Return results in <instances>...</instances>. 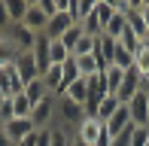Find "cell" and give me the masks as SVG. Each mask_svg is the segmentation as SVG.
<instances>
[{
	"label": "cell",
	"mask_w": 149,
	"mask_h": 146,
	"mask_svg": "<svg viewBox=\"0 0 149 146\" xmlns=\"http://www.w3.org/2000/svg\"><path fill=\"white\" fill-rule=\"evenodd\" d=\"M73 137H76L79 143H85V146H110L113 140L107 137V125L100 122V119H94V116H85L82 122L73 128Z\"/></svg>",
	"instance_id": "cell-1"
},
{
	"label": "cell",
	"mask_w": 149,
	"mask_h": 146,
	"mask_svg": "<svg viewBox=\"0 0 149 146\" xmlns=\"http://www.w3.org/2000/svg\"><path fill=\"white\" fill-rule=\"evenodd\" d=\"M49 22H52V15H49V9H46V3H43V0H31L28 15H24V22H22V24L31 31V34L43 37V34H46V28H49Z\"/></svg>",
	"instance_id": "cell-2"
},
{
	"label": "cell",
	"mask_w": 149,
	"mask_h": 146,
	"mask_svg": "<svg viewBox=\"0 0 149 146\" xmlns=\"http://www.w3.org/2000/svg\"><path fill=\"white\" fill-rule=\"evenodd\" d=\"M110 95L107 91V76H104V70L100 73H94V76H88V101H85V116H94L100 107V101Z\"/></svg>",
	"instance_id": "cell-3"
},
{
	"label": "cell",
	"mask_w": 149,
	"mask_h": 146,
	"mask_svg": "<svg viewBox=\"0 0 149 146\" xmlns=\"http://www.w3.org/2000/svg\"><path fill=\"white\" fill-rule=\"evenodd\" d=\"M143 88H146L143 73L131 67V70H125V79H122V88L116 91V97H119V104H131V101H134V95H140Z\"/></svg>",
	"instance_id": "cell-4"
},
{
	"label": "cell",
	"mask_w": 149,
	"mask_h": 146,
	"mask_svg": "<svg viewBox=\"0 0 149 146\" xmlns=\"http://www.w3.org/2000/svg\"><path fill=\"white\" fill-rule=\"evenodd\" d=\"M128 113H131V125L137 128H149V91L143 88L140 95H134L131 104H125Z\"/></svg>",
	"instance_id": "cell-5"
},
{
	"label": "cell",
	"mask_w": 149,
	"mask_h": 146,
	"mask_svg": "<svg viewBox=\"0 0 149 146\" xmlns=\"http://www.w3.org/2000/svg\"><path fill=\"white\" fill-rule=\"evenodd\" d=\"M55 116H58L64 125H73V128H76V125L85 119V110L79 107V104L67 101V97H58V113H55Z\"/></svg>",
	"instance_id": "cell-6"
},
{
	"label": "cell",
	"mask_w": 149,
	"mask_h": 146,
	"mask_svg": "<svg viewBox=\"0 0 149 146\" xmlns=\"http://www.w3.org/2000/svg\"><path fill=\"white\" fill-rule=\"evenodd\" d=\"M0 91H3L6 97H15V95L24 91V82H22V76H18L15 67H3L0 70Z\"/></svg>",
	"instance_id": "cell-7"
},
{
	"label": "cell",
	"mask_w": 149,
	"mask_h": 146,
	"mask_svg": "<svg viewBox=\"0 0 149 146\" xmlns=\"http://www.w3.org/2000/svg\"><path fill=\"white\" fill-rule=\"evenodd\" d=\"M18 55H22V46H18L9 34H0V70L3 67H15Z\"/></svg>",
	"instance_id": "cell-8"
},
{
	"label": "cell",
	"mask_w": 149,
	"mask_h": 146,
	"mask_svg": "<svg viewBox=\"0 0 149 146\" xmlns=\"http://www.w3.org/2000/svg\"><path fill=\"white\" fill-rule=\"evenodd\" d=\"M15 70H18V76H22L24 85L33 82V79H40V67H37V58H33V52H22V55H18Z\"/></svg>",
	"instance_id": "cell-9"
},
{
	"label": "cell",
	"mask_w": 149,
	"mask_h": 146,
	"mask_svg": "<svg viewBox=\"0 0 149 146\" xmlns=\"http://www.w3.org/2000/svg\"><path fill=\"white\" fill-rule=\"evenodd\" d=\"M0 128L6 131V137H9L12 143L24 140V137H28L31 131H37V128H33V122H31V119H9V122H6V125H0Z\"/></svg>",
	"instance_id": "cell-10"
},
{
	"label": "cell",
	"mask_w": 149,
	"mask_h": 146,
	"mask_svg": "<svg viewBox=\"0 0 149 146\" xmlns=\"http://www.w3.org/2000/svg\"><path fill=\"white\" fill-rule=\"evenodd\" d=\"M128 128H131V113H128V107H119V113L107 122V137L116 140V137H122Z\"/></svg>",
	"instance_id": "cell-11"
},
{
	"label": "cell",
	"mask_w": 149,
	"mask_h": 146,
	"mask_svg": "<svg viewBox=\"0 0 149 146\" xmlns=\"http://www.w3.org/2000/svg\"><path fill=\"white\" fill-rule=\"evenodd\" d=\"M61 97H67V101L79 104V107L85 110V101H88V79H85V76H79V79H76V82H73V85H70V88H67Z\"/></svg>",
	"instance_id": "cell-12"
},
{
	"label": "cell",
	"mask_w": 149,
	"mask_h": 146,
	"mask_svg": "<svg viewBox=\"0 0 149 146\" xmlns=\"http://www.w3.org/2000/svg\"><path fill=\"white\" fill-rule=\"evenodd\" d=\"M6 34H9L12 40H15L18 46H22V52H31L33 46H37V34H31V31L24 28V24H12V28L6 31Z\"/></svg>",
	"instance_id": "cell-13"
},
{
	"label": "cell",
	"mask_w": 149,
	"mask_h": 146,
	"mask_svg": "<svg viewBox=\"0 0 149 146\" xmlns=\"http://www.w3.org/2000/svg\"><path fill=\"white\" fill-rule=\"evenodd\" d=\"M70 28H73V18L70 15H52L49 28H46V37H49V40H61Z\"/></svg>",
	"instance_id": "cell-14"
},
{
	"label": "cell",
	"mask_w": 149,
	"mask_h": 146,
	"mask_svg": "<svg viewBox=\"0 0 149 146\" xmlns=\"http://www.w3.org/2000/svg\"><path fill=\"white\" fill-rule=\"evenodd\" d=\"M91 12H94V0H70V12L67 15L73 18V24H82Z\"/></svg>",
	"instance_id": "cell-15"
},
{
	"label": "cell",
	"mask_w": 149,
	"mask_h": 146,
	"mask_svg": "<svg viewBox=\"0 0 149 146\" xmlns=\"http://www.w3.org/2000/svg\"><path fill=\"white\" fill-rule=\"evenodd\" d=\"M119 107H125V104H119V97H116V95H107L104 101H100L97 113H94V119H100V122L107 125V122H110V119H113V116L119 113Z\"/></svg>",
	"instance_id": "cell-16"
},
{
	"label": "cell",
	"mask_w": 149,
	"mask_h": 146,
	"mask_svg": "<svg viewBox=\"0 0 149 146\" xmlns=\"http://www.w3.org/2000/svg\"><path fill=\"white\" fill-rule=\"evenodd\" d=\"M73 58H76V70H79V76H85V79L104 70V67H100V61H97L94 55H73Z\"/></svg>",
	"instance_id": "cell-17"
},
{
	"label": "cell",
	"mask_w": 149,
	"mask_h": 146,
	"mask_svg": "<svg viewBox=\"0 0 149 146\" xmlns=\"http://www.w3.org/2000/svg\"><path fill=\"white\" fill-rule=\"evenodd\" d=\"M94 18H97V24H100V31L110 24V18L116 15V9H113V0H94V12H91Z\"/></svg>",
	"instance_id": "cell-18"
},
{
	"label": "cell",
	"mask_w": 149,
	"mask_h": 146,
	"mask_svg": "<svg viewBox=\"0 0 149 146\" xmlns=\"http://www.w3.org/2000/svg\"><path fill=\"white\" fill-rule=\"evenodd\" d=\"M110 67H119V70H131L134 67V55L119 43V40H116V49H113V64Z\"/></svg>",
	"instance_id": "cell-19"
},
{
	"label": "cell",
	"mask_w": 149,
	"mask_h": 146,
	"mask_svg": "<svg viewBox=\"0 0 149 146\" xmlns=\"http://www.w3.org/2000/svg\"><path fill=\"white\" fill-rule=\"evenodd\" d=\"M28 6H31V0H6L9 22H12V24H22V22H24V15H28Z\"/></svg>",
	"instance_id": "cell-20"
},
{
	"label": "cell",
	"mask_w": 149,
	"mask_h": 146,
	"mask_svg": "<svg viewBox=\"0 0 149 146\" xmlns=\"http://www.w3.org/2000/svg\"><path fill=\"white\" fill-rule=\"evenodd\" d=\"M24 95H28V101H31V104H40L43 97H49L52 91L46 88V82H43V79H33V82L24 85Z\"/></svg>",
	"instance_id": "cell-21"
},
{
	"label": "cell",
	"mask_w": 149,
	"mask_h": 146,
	"mask_svg": "<svg viewBox=\"0 0 149 146\" xmlns=\"http://www.w3.org/2000/svg\"><path fill=\"white\" fill-rule=\"evenodd\" d=\"M12 101V113H15V119H31V110H33V104L28 101V95H15V97H9Z\"/></svg>",
	"instance_id": "cell-22"
},
{
	"label": "cell",
	"mask_w": 149,
	"mask_h": 146,
	"mask_svg": "<svg viewBox=\"0 0 149 146\" xmlns=\"http://www.w3.org/2000/svg\"><path fill=\"white\" fill-rule=\"evenodd\" d=\"M125 28H128V18H125V15H119V12H116V15L110 18V24L104 28V34L110 37V40H122V34H125Z\"/></svg>",
	"instance_id": "cell-23"
},
{
	"label": "cell",
	"mask_w": 149,
	"mask_h": 146,
	"mask_svg": "<svg viewBox=\"0 0 149 146\" xmlns=\"http://www.w3.org/2000/svg\"><path fill=\"white\" fill-rule=\"evenodd\" d=\"M134 70H140L143 76H149V43L146 40L137 46V52H134Z\"/></svg>",
	"instance_id": "cell-24"
},
{
	"label": "cell",
	"mask_w": 149,
	"mask_h": 146,
	"mask_svg": "<svg viewBox=\"0 0 149 146\" xmlns=\"http://www.w3.org/2000/svg\"><path fill=\"white\" fill-rule=\"evenodd\" d=\"M70 58V49H67L61 40H49V61L52 64H64Z\"/></svg>",
	"instance_id": "cell-25"
},
{
	"label": "cell",
	"mask_w": 149,
	"mask_h": 146,
	"mask_svg": "<svg viewBox=\"0 0 149 146\" xmlns=\"http://www.w3.org/2000/svg\"><path fill=\"white\" fill-rule=\"evenodd\" d=\"M104 76H107V91H110V95H116V91L122 88L125 70H119V67H107V70H104Z\"/></svg>",
	"instance_id": "cell-26"
},
{
	"label": "cell",
	"mask_w": 149,
	"mask_h": 146,
	"mask_svg": "<svg viewBox=\"0 0 149 146\" xmlns=\"http://www.w3.org/2000/svg\"><path fill=\"white\" fill-rule=\"evenodd\" d=\"M73 137L64 131V125H52L49 128V146H70Z\"/></svg>",
	"instance_id": "cell-27"
},
{
	"label": "cell",
	"mask_w": 149,
	"mask_h": 146,
	"mask_svg": "<svg viewBox=\"0 0 149 146\" xmlns=\"http://www.w3.org/2000/svg\"><path fill=\"white\" fill-rule=\"evenodd\" d=\"M82 37H85V31H82V24H73V28L67 31L64 37H61V43H64L67 49H70V55H73V49H76V43H79V40H82Z\"/></svg>",
	"instance_id": "cell-28"
},
{
	"label": "cell",
	"mask_w": 149,
	"mask_h": 146,
	"mask_svg": "<svg viewBox=\"0 0 149 146\" xmlns=\"http://www.w3.org/2000/svg\"><path fill=\"white\" fill-rule=\"evenodd\" d=\"M146 143H149V128H137V125H131L128 146H146Z\"/></svg>",
	"instance_id": "cell-29"
},
{
	"label": "cell",
	"mask_w": 149,
	"mask_h": 146,
	"mask_svg": "<svg viewBox=\"0 0 149 146\" xmlns=\"http://www.w3.org/2000/svg\"><path fill=\"white\" fill-rule=\"evenodd\" d=\"M94 43H97V37L85 34L82 40L76 43V49H73V55H94Z\"/></svg>",
	"instance_id": "cell-30"
},
{
	"label": "cell",
	"mask_w": 149,
	"mask_h": 146,
	"mask_svg": "<svg viewBox=\"0 0 149 146\" xmlns=\"http://www.w3.org/2000/svg\"><path fill=\"white\" fill-rule=\"evenodd\" d=\"M134 12L143 18V24H146V31H149V0H134Z\"/></svg>",
	"instance_id": "cell-31"
},
{
	"label": "cell",
	"mask_w": 149,
	"mask_h": 146,
	"mask_svg": "<svg viewBox=\"0 0 149 146\" xmlns=\"http://www.w3.org/2000/svg\"><path fill=\"white\" fill-rule=\"evenodd\" d=\"M12 22H9V12H6V0H0V34H6Z\"/></svg>",
	"instance_id": "cell-32"
},
{
	"label": "cell",
	"mask_w": 149,
	"mask_h": 146,
	"mask_svg": "<svg viewBox=\"0 0 149 146\" xmlns=\"http://www.w3.org/2000/svg\"><path fill=\"white\" fill-rule=\"evenodd\" d=\"M37 140H40V131H31V134L24 137V140H18L15 146H37Z\"/></svg>",
	"instance_id": "cell-33"
},
{
	"label": "cell",
	"mask_w": 149,
	"mask_h": 146,
	"mask_svg": "<svg viewBox=\"0 0 149 146\" xmlns=\"http://www.w3.org/2000/svg\"><path fill=\"white\" fill-rule=\"evenodd\" d=\"M0 146H15L9 137H6V131H3V128H0Z\"/></svg>",
	"instance_id": "cell-34"
},
{
	"label": "cell",
	"mask_w": 149,
	"mask_h": 146,
	"mask_svg": "<svg viewBox=\"0 0 149 146\" xmlns=\"http://www.w3.org/2000/svg\"><path fill=\"white\" fill-rule=\"evenodd\" d=\"M6 101H9V97H6V95H3V91H0V107H3V104H6Z\"/></svg>",
	"instance_id": "cell-35"
},
{
	"label": "cell",
	"mask_w": 149,
	"mask_h": 146,
	"mask_svg": "<svg viewBox=\"0 0 149 146\" xmlns=\"http://www.w3.org/2000/svg\"><path fill=\"white\" fill-rule=\"evenodd\" d=\"M70 146H85V143H79V140H76V137H73V143H70Z\"/></svg>",
	"instance_id": "cell-36"
},
{
	"label": "cell",
	"mask_w": 149,
	"mask_h": 146,
	"mask_svg": "<svg viewBox=\"0 0 149 146\" xmlns=\"http://www.w3.org/2000/svg\"><path fill=\"white\" fill-rule=\"evenodd\" d=\"M143 82H146V91H149V76H143Z\"/></svg>",
	"instance_id": "cell-37"
},
{
	"label": "cell",
	"mask_w": 149,
	"mask_h": 146,
	"mask_svg": "<svg viewBox=\"0 0 149 146\" xmlns=\"http://www.w3.org/2000/svg\"><path fill=\"white\" fill-rule=\"evenodd\" d=\"M146 146H149V143H146Z\"/></svg>",
	"instance_id": "cell-38"
}]
</instances>
